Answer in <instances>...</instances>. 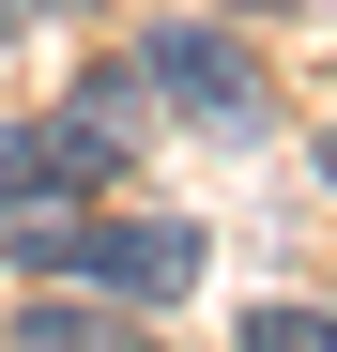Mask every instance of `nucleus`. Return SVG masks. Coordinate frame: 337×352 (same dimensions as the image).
<instances>
[{
    "label": "nucleus",
    "instance_id": "nucleus-1",
    "mask_svg": "<svg viewBox=\"0 0 337 352\" xmlns=\"http://www.w3.org/2000/svg\"><path fill=\"white\" fill-rule=\"evenodd\" d=\"M0 245L62 291H123V307H184L199 261H215L184 214H0Z\"/></svg>",
    "mask_w": 337,
    "mask_h": 352
},
{
    "label": "nucleus",
    "instance_id": "nucleus-2",
    "mask_svg": "<svg viewBox=\"0 0 337 352\" xmlns=\"http://www.w3.org/2000/svg\"><path fill=\"white\" fill-rule=\"evenodd\" d=\"M123 77H138V107H168V123H199V138H261L276 123V77L230 31H153V46H123Z\"/></svg>",
    "mask_w": 337,
    "mask_h": 352
},
{
    "label": "nucleus",
    "instance_id": "nucleus-3",
    "mask_svg": "<svg viewBox=\"0 0 337 352\" xmlns=\"http://www.w3.org/2000/svg\"><path fill=\"white\" fill-rule=\"evenodd\" d=\"M31 352H138V307H16Z\"/></svg>",
    "mask_w": 337,
    "mask_h": 352
},
{
    "label": "nucleus",
    "instance_id": "nucleus-4",
    "mask_svg": "<svg viewBox=\"0 0 337 352\" xmlns=\"http://www.w3.org/2000/svg\"><path fill=\"white\" fill-rule=\"evenodd\" d=\"M246 352H337V307H246Z\"/></svg>",
    "mask_w": 337,
    "mask_h": 352
},
{
    "label": "nucleus",
    "instance_id": "nucleus-5",
    "mask_svg": "<svg viewBox=\"0 0 337 352\" xmlns=\"http://www.w3.org/2000/svg\"><path fill=\"white\" fill-rule=\"evenodd\" d=\"M246 16H337V0H246Z\"/></svg>",
    "mask_w": 337,
    "mask_h": 352
},
{
    "label": "nucleus",
    "instance_id": "nucleus-6",
    "mask_svg": "<svg viewBox=\"0 0 337 352\" xmlns=\"http://www.w3.org/2000/svg\"><path fill=\"white\" fill-rule=\"evenodd\" d=\"M16 16H46V0H0V31H16Z\"/></svg>",
    "mask_w": 337,
    "mask_h": 352
},
{
    "label": "nucleus",
    "instance_id": "nucleus-7",
    "mask_svg": "<svg viewBox=\"0 0 337 352\" xmlns=\"http://www.w3.org/2000/svg\"><path fill=\"white\" fill-rule=\"evenodd\" d=\"M322 168H337V123H322Z\"/></svg>",
    "mask_w": 337,
    "mask_h": 352
}]
</instances>
